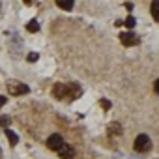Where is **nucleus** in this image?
Wrapping results in <instances>:
<instances>
[{"instance_id":"f257e3e1","label":"nucleus","mask_w":159,"mask_h":159,"mask_svg":"<svg viewBox=\"0 0 159 159\" xmlns=\"http://www.w3.org/2000/svg\"><path fill=\"white\" fill-rule=\"evenodd\" d=\"M152 148V142H150V139H148V135H139L137 139H135V150L137 152H148Z\"/></svg>"},{"instance_id":"f03ea898","label":"nucleus","mask_w":159,"mask_h":159,"mask_svg":"<svg viewBox=\"0 0 159 159\" xmlns=\"http://www.w3.org/2000/svg\"><path fill=\"white\" fill-rule=\"evenodd\" d=\"M56 152H58V155H60L62 159H73V155H75L73 146H71V144H66V142H64V144H62Z\"/></svg>"},{"instance_id":"7ed1b4c3","label":"nucleus","mask_w":159,"mask_h":159,"mask_svg":"<svg viewBox=\"0 0 159 159\" xmlns=\"http://www.w3.org/2000/svg\"><path fill=\"white\" fill-rule=\"evenodd\" d=\"M62 144H64V139H62L58 133H54V135H51V137L47 139V146H49L51 150H54V152H56Z\"/></svg>"},{"instance_id":"20e7f679","label":"nucleus","mask_w":159,"mask_h":159,"mask_svg":"<svg viewBox=\"0 0 159 159\" xmlns=\"http://www.w3.org/2000/svg\"><path fill=\"white\" fill-rule=\"evenodd\" d=\"M26 92H28L26 84H21V83H11L10 84V94H13V96H23Z\"/></svg>"},{"instance_id":"39448f33","label":"nucleus","mask_w":159,"mask_h":159,"mask_svg":"<svg viewBox=\"0 0 159 159\" xmlns=\"http://www.w3.org/2000/svg\"><path fill=\"white\" fill-rule=\"evenodd\" d=\"M120 39H122V43H124L125 47H131V45H137V43H139V39L133 36V32H124V34L120 36Z\"/></svg>"},{"instance_id":"423d86ee","label":"nucleus","mask_w":159,"mask_h":159,"mask_svg":"<svg viewBox=\"0 0 159 159\" xmlns=\"http://www.w3.org/2000/svg\"><path fill=\"white\" fill-rule=\"evenodd\" d=\"M58 8L60 10H66V11H69V10H73V0H58Z\"/></svg>"},{"instance_id":"0eeeda50","label":"nucleus","mask_w":159,"mask_h":159,"mask_svg":"<svg viewBox=\"0 0 159 159\" xmlns=\"http://www.w3.org/2000/svg\"><path fill=\"white\" fill-rule=\"evenodd\" d=\"M150 11H152V17H153V19L159 23V0L152 2V10H150Z\"/></svg>"},{"instance_id":"6e6552de","label":"nucleus","mask_w":159,"mask_h":159,"mask_svg":"<svg viewBox=\"0 0 159 159\" xmlns=\"http://www.w3.org/2000/svg\"><path fill=\"white\" fill-rule=\"evenodd\" d=\"M66 92H67V86H66V84H56V86H54V96L64 98V96H66Z\"/></svg>"},{"instance_id":"1a4fd4ad","label":"nucleus","mask_w":159,"mask_h":159,"mask_svg":"<svg viewBox=\"0 0 159 159\" xmlns=\"http://www.w3.org/2000/svg\"><path fill=\"white\" fill-rule=\"evenodd\" d=\"M26 30H28V32H34V34H36V32L39 30V25H38V21H36V19L28 21V25H26Z\"/></svg>"},{"instance_id":"9d476101","label":"nucleus","mask_w":159,"mask_h":159,"mask_svg":"<svg viewBox=\"0 0 159 159\" xmlns=\"http://www.w3.org/2000/svg\"><path fill=\"white\" fill-rule=\"evenodd\" d=\"M6 137L10 139V142H11V144H17V142H19V137H17L11 129H6Z\"/></svg>"},{"instance_id":"9b49d317","label":"nucleus","mask_w":159,"mask_h":159,"mask_svg":"<svg viewBox=\"0 0 159 159\" xmlns=\"http://www.w3.org/2000/svg\"><path fill=\"white\" fill-rule=\"evenodd\" d=\"M124 25H125L127 28H133V26L137 25V21H135V17H133V15H129V17L125 19V23H124Z\"/></svg>"},{"instance_id":"f8f14e48","label":"nucleus","mask_w":159,"mask_h":159,"mask_svg":"<svg viewBox=\"0 0 159 159\" xmlns=\"http://www.w3.org/2000/svg\"><path fill=\"white\" fill-rule=\"evenodd\" d=\"M26 60H28V62H38V52H30V54L26 56Z\"/></svg>"},{"instance_id":"ddd939ff","label":"nucleus","mask_w":159,"mask_h":159,"mask_svg":"<svg viewBox=\"0 0 159 159\" xmlns=\"http://www.w3.org/2000/svg\"><path fill=\"white\" fill-rule=\"evenodd\" d=\"M101 107L103 109H111V101L109 99H101Z\"/></svg>"},{"instance_id":"4468645a","label":"nucleus","mask_w":159,"mask_h":159,"mask_svg":"<svg viewBox=\"0 0 159 159\" xmlns=\"http://www.w3.org/2000/svg\"><path fill=\"white\" fill-rule=\"evenodd\" d=\"M0 124H2V125H8V124H10V116H2V118H0Z\"/></svg>"},{"instance_id":"2eb2a0df","label":"nucleus","mask_w":159,"mask_h":159,"mask_svg":"<svg viewBox=\"0 0 159 159\" xmlns=\"http://www.w3.org/2000/svg\"><path fill=\"white\" fill-rule=\"evenodd\" d=\"M153 90L159 94V79H157V81H155V84H153Z\"/></svg>"},{"instance_id":"dca6fc26","label":"nucleus","mask_w":159,"mask_h":159,"mask_svg":"<svg viewBox=\"0 0 159 159\" xmlns=\"http://www.w3.org/2000/svg\"><path fill=\"white\" fill-rule=\"evenodd\" d=\"M6 105V98L4 96H0V107H4Z\"/></svg>"}]
</instances>
